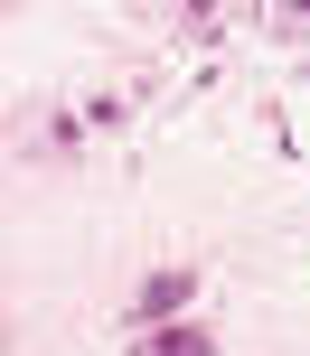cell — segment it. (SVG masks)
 Returning <instances> with one entry per match:
<instances>
[{"mask_svg":"<svg viewBox=\"0 0 310 356\" xmlns=\"http://www.w3.org/2000/svg\"><path fill=\"white\" fill-rule=\"evenodd\" d=\"M132 356H207V338H198V328H141Z\"/></svg>","mask_w":310,"mask_h":356,"instance_id":"6da1fadb","label":"cell"},{"mask_svg":"<svg viewBox=\"0 0 310 356\" xmlns=\"http://www.w3.org/2000/svg\"><path fill=\"white\" fill-rule=\"evenodd\" d=\"M169 309H188V282H179V272H160V282L141 291V319H169Z\"/></svg>","mask_w":310,"mask_h":356,"instance_id":"7a4b0ae2","label":"cell"}]
</instances>
